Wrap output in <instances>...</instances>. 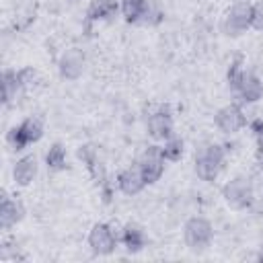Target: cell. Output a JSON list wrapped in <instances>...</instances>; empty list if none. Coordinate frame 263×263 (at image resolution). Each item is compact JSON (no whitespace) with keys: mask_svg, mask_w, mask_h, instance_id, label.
<instances>
[{"mask_svg":"<svg viewBox=\"0 0 263 263\" xmlns=\"http://www.w3.org/2000/svg\"><path fill=\"white\" fill-rule=\"evenodd\" d=\"M226 158V150L220 144H205L199 154L195 156V173L201 181H216V177L220 175V168L224 164Z\"/></svg>","mask_w":263,"mask_h":263,"instance_id":"obj_1","label":"cell"},{"mask_svg":"<svg viewBox=\"0 0 263 263\" xmlns=\"http://www.w3.org/2000/svg\"><path fill=\"white\" fill-rule=\"evenodd\" d=\"M41 136H43V121L39 117H27L8 132L6 142L12 150L18 152V150H25L27 146L39 142Z\"/></svg>","mask_w":263,"mask_h":263,"instance_id":"obj_2","label":"cell"},{"mask_svg":"<svg viewBox=\"0 0 263 263\" xmlns=\"http://www.w3.org/2000/svg\"><path fill=\"white\" fill-rule=\"evenodd\" d=\"M214 238V228L205 218H189L183 228V240L193 253H201L210 247Z\"/></svg>","mask_w":263,"mask_h":263,"instance_id":"obj_3","label":"cell"},{"mask_svg":"<svg viewBox=\"0 0 263 263\" xmlns=\"http://www.w3.org/2000/svg\"><path fill=\"white\" fill-rule=\"evenodd\" d=\"M253 4L251 2H234L222 21V31L228 37H240L247 29H251Z\"/></svg>","mask_w":263,"mask_h":263,"instance_id":"obj_4","label":"cell"},{"mask_svg":"<svg viewBox=\"0 0 263 263\" xmlns=\"http://www.w3.org/2000/svg\"><path fill=\"white\" fill-rule=\"evenodd\" d=\"M222 197L226 199V203L234 210H247L251 208L255 193H253V185L245 179V177H236L232 181H228L222 187Z\"/></svg>","mask_w":263,"mask_h":263,"instance_id":"obj_5","label":"cell"},{"mask_svg":"<svg viewBox=\"0 0 263 263\" xmlns=\"http://www.w3.org/2000/svg\"><path fill=\"white\" fill-rule=\"evenodd\" d=\"M164 156H162V150H160V146H148L142 154H140V158H138V166H140V171H142V175H144V179H146V183L150 185V183H156L160 177H162V173H164Z\"/></svg>","mask_w":263,"mask_h":263,"instance_id":"obj_6","label":"cell"},{"mask_svg":"<svg viewBox=\"0 0 263 263\" xmlns=\"http://www.w3.org/2000/svg\"><path fill=\"white\" fill-rule=\"evenodd\" d=\"M214 123L224 134H236L247 125V115L240 109V105L232 103V105H226V107L218 109V113L214 115Z\"/></svg>","mask_w":263,"mask_h":263,"instance_id":"obj_7","label":"cell"},{"mask_svg":"<svg viewBox=\"0 0 263 263\" xmlns=\"http://www.w3.org/2000/svg\"><path fill=\"white\" fill-rule=\"evenodd\" d=\"M88 247L97 255H111L117 247V234L105 222H99L88 232Z\"/></svg>","mask_w":263,"mask_h":263,"instance_id":"obj_8","label":"cell"},{"mask_svg":"<svg viewBox=\"0 0 263 263\" xmlns=\"http://www.w3.org/2000/svg\"><path fill=\"white\" fill-rule=\"evenodd\" d=\"M84 64H86L84 51L80 47H70L58 60L60 76L66 78V80H78L82 76V72H84Z\"/></svg>","mask_w":263,"mask_h":263,"instance_id":"obj_9","label":"cell"},{"mask_svg":"<svg viewBox=\"0 0 263 263\" xmlns=\"http://www.w3.org/2000/svg\"><path fill=\"white\" fill-rule=\"evenodd\" d=\"M146 127H148V134L154 138V140H168L173 134V113H171V107L168 105H162L158 107L154 113H150L148 121H146Z\"/></svg>","mask_w":263,"mask_h":263,"instance_id":"obj_10","label":"cell"},{"mask_svg":"<svg viewBox=\"0 0 263 263\" xmlns=\"http://www.w3.org/2000/svg\"><path fill=\"white\" fill-rule=\"evenodd\" d=\"M232 92L242 101V103H257L263 97V82L255 72L245 70L238 84L232 88Z\"/></svg>","mask_w":263,"mask_h":263,"instance_id":"obj_11","label":"cell"},{"mask_svg":"<svg viewBox=\"0 0 263 263\" xmlns=\"http://www.w3.org/2000/svg\"><path fill=\"white\" fill-rule=\"evenodd\" d=\"M78 158L82 160V164L88 168V173L92 175L95 183L99 187H105L107 185V175H105V166L101 162V156H99V150L92 146V144H84L78 148Z\"/></svg>","mask_w":263,"mask_h":263,"instance_id":"obj_12","label":"cell"},{"mask_svg":"<svg viewBox=\"0 0 263 263\" xmlns=\"http://www.w3.org/2000/svg\"><path fill=\"white\" fill-rule=\"evenodd\" d=\"M146 185L148 183H146V179H144V175H142L138 164L136 166H127L117 175V187L125 195H138Z\"/></svg>","mask_w":263,"mask_h":263,"instance_id":"obj_13","label":"cell"},{"mask_svg":"<svg viewBox=\"0 0 263 263\" xmlns=\"http://www.w3.org/2000/svg\"><path fill=\"white\" fill-rule=\"evenodd\" d=\"M25 216V210L21 205V201L10 199L6 195V191H2V203H0V226L4 230L12 228L16 222H21Z\"/></svg>","mask_w":263,"mask_h":263,"instance_id":"obj_14","label":"cell"},{"mask_svg":"<svg viewBox=\"0 0 263 263\" xmlns=\"http://www.w3.org/2000/svg\"><path fill=\"white\" fill-rule=\"evenodd\" d=\"M119 240L123 242V247H125L129 253H140V251L146 247V242H148L144 228H142L140 224H134V222H129V224L123 226Z\"/></svg>","mask_w":263,"mask_h":263,"instance_id":"obj_15","label":"cell"},{"mask_svg":"<svg viewBox=\"0 0 263 263\" xmlns=\"http://www.w3.org/2000/svg\"><path fill=\"white\" fill-rule=\"evenodd\" d=\"M37 175V158L33 154H27L23 158H18L14 162V168H12V177H14V183L21 185V187H27Z\"/></svg>","mask_w":263,"mask_h":263,"instance_id":"obj_16","label":"cell"},{"mask_svg":"<svg viewBox=\"0 0 263 263\" xmlns=\"http://www.w3.org/2000/svg\"><path fill=\"white\" fill-rule=\"evenodd\" d=\"M117 10H119L117 0H90V4L86 8V18L88 21H109L111 16H115Z\"/></svg>","mask_w":263,"mask_h":263,"instance_id":"obj_17","label":"cell"},{"mask_svg":"<svg viewBox=\"0 0 263 263\" xmlns=\"http://www.w3.org/2000/svg\"><path fill=\"white\" fill-rule=\"evenodd\" d=\"M23 84L18 80V72L16 70H6L2 74V97H4V105H10L21 92H23Z\"/></svg>","mask_w":263,"mask_h":263,"instance_id":"obj_18","label":"cell"},{"mask_svg":"<svg viewBox=\"0 0 263 263\" xmlns=\"http://www.w3.org/2000/svg\"><path fill=\"white\" fill-rule=\"evenodd\" d=\"M144 6H146V0H119L121 14H123V18H125L127 23H132V25H140Z\"/></svg>","mask_w":263,"mask_h":263,"instance_id":"obj_19","label":"cell"},{"mask_svg":"<svg viewBox=\"0 0 263 263\" xmlns=\"http://www.w3.org/2000/svg\"><path fill=\"white\" fill-rule=\"evenodd\" d=\"M164 18V12L160 8V4L156 0H146V6H144V12H142V18H140V25L144 27H156L160 25Z\"/></svg>","mask_w":263,"mask_h":263,"instance_id":"obj_20","label":"cell"},{"mask_svg":"<svg viewBox=\"0 0 263 263\" xmlns=\"http://www.w3.org/2000/svg\"><path fill=\"white\" fill-rule=\"evenodd\" d=\"M45 164H47V168H51V171H64V168H66V148H64L60 142H55V144L47 150V154H45Z\"/></svg>","mask_w":263,"mask_h":263,"instance_id":"obj_21","label":"cell"},{"mask_svg":"<svg viewBox=\"0 0 263 263\" xmlns=\"http://www.w3.org/2000/svg\"><path fill=\"white\" fill-rule=\"evenodd\" d=\"M160 150H162L164 160H168V162H177V160L183 156V140L177 138V136H171L168 140H164V144L160 146Z\"/></svg>","mask_w":263,"mask_h":263,"instance_id":"obj_22","label":"cell"},{"mask_svg":"<svg viewBox=\"0 0 263 263\" xmlns=\"http://www.w3.org/2000/svg\"><path fill=\"white\" fill-rule=\"evenodd\" d=\"M242 72H245V68H242V58H240V55H236V58L232 60L230 68H228V74H226V78H228V84H230V88H234V86L238 84V80H240Z\"/></svg>","mask_w":263,"mask_h":263,"instance_id":"obj_23","label":"cell"},{"mask_svg":"<svg viewBox=\"0 0 263 263\" xmlns=\"http://www.w3.org/2000/svg\"><path fill=\"white\" fill-rule=\"evenodd\" d=\"M18 80H21L23 88L27 90L37 82V72L33 68H23V70H18Z\"/></svg>","mask_w":263,"mask_h":263,"instance_id":"obj_24","label":"cell"},{"mask_svg":"<svg viewBox=\"0 0 263 263\" xmlns=\"http://www.w3.org/2000/svg\"><path fill=\"white\" fill-rule=\"evenodd\" d=\"M251 29H255V31H263V2H257V4H253Z\"/></svg>","mask_w":263,"mask_h":263,"instance_id":"obj_25","label":"cell"},{"mask_svg":"<svg viewBox=\"0 0 263 263\" xmlns=\"http://www.w3.org/2000/svg\"><path fill=\"white\" fill-rule=\"evenodd\" d=\"M257 158H259V166L263 168V150H257Z\"/></svg>","mask_w":263,"mask_h":263,"instance_id":"obj_26","label":"cell"}]
</instances>
